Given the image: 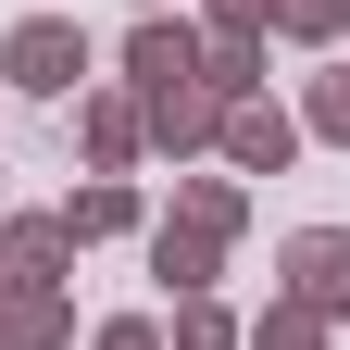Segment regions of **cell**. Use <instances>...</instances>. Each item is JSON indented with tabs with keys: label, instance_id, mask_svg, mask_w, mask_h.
<instances>
[{
	"label": "cell",
	"instance_id": "cell-2",
	"mask_svg": "<svg viewBox=\"0 0 350 350\" xmlns=\"http://www.w3.org/2000/svg\"><path fill=\"white\" fill-rule=\"evenodd\" d=\"M275 300H300V313H350V226H300L275 250Z\"/></svg>",
	"mask_w": 350,
	"mask_h": 350
},
{
	"label": "cell",
	"instance_id": "cell-16",
	"mask_svg": "<svg viewBox=\"0 0 350 350\" xmlns=\"http://www.w3.org/2000/svg\"><path fill=\"white\" fill-rule=\"evenodd\" d=\"M275 25H288V38H300V51H325V38H338V25H350V0H288V13H275Z\"/></svg>",
	"mask_w": 350,
	"mask_h": 350
},
{
	"label": "cell",
	"instance_id": "cell-12",
	"mask_svg": "<svg viewBox=\"0 0 350 350\" xmlns=\"http://www.w3.org/2000/svg\"><path fill=\"white\" fill-rule=\"evenodd\" d=\"M200 88L213 100H262V38H200Z\"/></svg>",
	"mask_w": 350,
	"mask_h": 350
},
{
	"label": "cell",
	"instance_id": "cell-1",
	"mask_svg": "<svg viewBox=\"0 0 350 350\" xmlns=\"http://www.w3.org/2000/svg\"><path fill=\"white\" fill-rule=\"evenodd\" d=\"M0 75H13L25 100H63V88H88V25H75V13H25L13 38H0Z\"/></svg>",
	"mask_w": 350,
	"mask_h": 350
},
{
	"label": "cell",
	"instance_id": "cell-3",
	"mask_svg": "<svg viewBox=\"0 0 350 350\" xmlns=\"http://www.w3.org/2000/svg\"><path fill=\"white\" fill-rule=\"evenodd\" d=\"M63 262H75L63 213H0V288H63Z\"/></svg>",
	"mask_w": 350,
	"mask_h": 350
},
{
	"label": "cell",
	"instance_id": "cell-14",
	"mask_svg": "<svg viewBox=\"0 0 350 350\" xmlns=\"http://www.w3.org/2000/svg\"><path fill=\"white\" fill-rule=\"evenodd\" d=\"M250 350H325V313H300V300H275V313L250 325Z\"/></svg>",
	"mask_w": 350,
	"mask_h": 350
},
{
	"label": "cell",
	"instance_id": "cell-5",
	"mask_svg": "<svg viewBox=\"0 0 350 350\" xmlns=\"http://www.w3.org/2000/svg\"><path fill=\"white\" fill-rule=\"evenodd\" d=\"M226 150L238 175H288V150H300V113H275V100H226Z\"/></svg>",
	"mask_w": 350,
	"mask_h": 350
},
{
	"label": "cell",
	"instance_id": "cell-15",
	"mask_svg": "<svg viewBox=\"0 0 350 350\" xmlns=\"http://www.w3.org/2000/svg\"><path fill=\"white\" fill-rule=\"evenodd\" d=\"M175 350H250V338L213 313V300H175Z\"/></svg>",
	"mask_w": 350,
	"mask_h": 350
},
{
	"label": "cell",
	"instance_id": "cell-8",
	"mask_svg": "<svg viewBox=\"0 0 350 350\" xmlns=\"http://www.w3.org/2000/svg\"><path fill=\"white\" fill-rule=\"evenodd\" d=\"M213 262H226V238H200V226H150V275L175 300H213Z\"/></svg>",
	"mask_w": 350,
	"mask_h": 350
},
{
	"label": "cell",
	"instance_id": "cell-10",
	"mask_svg": "<svg viewBox=\"0 0 350 350\" xmlns=\"http://www.w3.org/2000/svg\"><path fill=\"white\" fill-rule=\"evenodd\" d=\"M238 175H188V188H175V213H163V226H200V238H238Z\"/></svg>",
	"mask_w": 350,
	"mask_h": 350
},
{
	"label": "cell",
	"instance_id": "cell-18",
	"mask_svg": "<svg viewBox=\"0 0 350 350\" xmlns=\"http://www.w3.org/2000/svg\"><path fill=\"white\" fill-rule=\"evenodd\" d=\"M88 350H163V325H150V313H113V325L88 338Z\"/></svg>",
	"mask_w": 350,
	"mask_h": 350
},
{
	"label": "cell",
	"instance_id": "cell-6",
	"mask_svg": "<svg viewBox=\"0 0 350 350\" xmlns=\"http://www.w3.org/2000/svg\"><path fill=\"white\" fill-rule=\"evenodd\" d=\"M138 125H150V150H213V138H226V100L188 75V88H150V100H138Z\"/></svg>",
	"mask_w": 350,
	"mask_h": 350
},
{
	"label": "cell",
	"instance_id": "cell-7",
	"mask_svg": "<svg viewBox=\"0 0 350 350\" xmlns=\"http://www.w3.org/2000/svg\"><path fill=\"white\" fill-rule=\"evenodd\" d=\"M75 138H88V163H100V175H125V163L150 150V125H138V100H113V88H100V100L75 88Z\"/></svg>",
	"mask_w": 350,
	"mask_h": 350
},
{
	"label": "cell",
	"instance_id": "cell-9",
	"mask_svg": "<svg viewBox=\"0 0 350 350\" xmlns=\"http://www.w3.org/2000/svg\"><path fill=\"white\" fill-rule=\"evenodd\" d=\"M75 313H63V288H0V350H63Z\"/></svg>",
	"mask_w": 350,
	"mask_h": 350
},
{
	"label": "cell",
	"instance_id": "cell-13",
	"mask_svg": "<svg viewBox=\"0 0 350 350\" xmlns=\"http://www.w3.org/2000/svg\"><path fill=\"white\" fill-rule=\"evenodd\" d=\"M300 138H338V150H350V63H325V75H313V100H300Z\"/></svg>",
	"mask_w": 350,
	"mask_h": 350
},
{
	"label": "cell",
	"instance_id": "cell-17",
	"mask_svg": "<svg viewBox=\"0 0 350 350\" xmlns=\"http://www.w3.org/2000/svg\"><path fill=\"white\" fill-rule=\"evenodd\" d=\"M200 13H213V38H262V25L288 13V0H200Z\"/></svg>",
	"mask_w": 350,
	"mask_h": 350
},
{
	"label": "cell",
	"instance_id": "cell-4",
	"mask_svg": "<svg viewBox=\"0 0 350 350\" xmlns=\"http://www.w3.org/2000/svg\"><path fill=\"white\" fill-rule=\"evenodd\" d=\"M200 75V25H175V13H138V38H125V88H188Z\"/></svg>",
	"mask_w": 350,
	"mask_h": 350
},
{
	"label": "cell",
	"instance_id": "cell-19",
	"mask_svg": "<svg viewBox=\"0 0 350 350\" xmlns=\"http://www.w3.org/2000/svg\"><path fill=\"white\" fill-rule=\"evenodd\" d=\"M138 13H163V0H138Z\"/></svg>",
	"mask_w": 350,
	"mask_h": 350
},
{
	"label": "cell",
	"instance_id": "cell-11",
	"mask_svg": "<svg viewBox=\"0 0 350 350\" xmlns=\"http://www.w3.org/2000/svg\"><path fill=\"white\" fill-rule=\"evenodd\" d=\"M63 226L75 238H125V226H138V188H125V175H88V188L63 200Z\"/></svg>",
	"mask_w": 350,
	"mask_h": 350
}]
</instances>
